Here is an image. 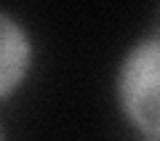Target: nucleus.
Listing matches in <instances>:
<instances>
[{"label": "nucleus", "instance_id": "obj_1", "mask_svg": "<svg viewBox=\"0 0 160 141\" xmlns=\"http://www.w3.org/2000/svg\"><path fill=\"white\" fill-rule=\"evenodd\" d=\"M118 101L144 136L160 139V37L142 40L123 59Z\"/></svg>", "mask_w": 160, "mask_h": 141}, {"label": "nucleus", "instance_id": "obj_2", "mask_svg": "<svg viewBox=\"0 0 160 141\" xmlns=\"http://www.w3.org/2000/svg\"><path fill=\"white\" fill-rule=\"evenodd\" d=\"M32 59L27 32L8 13L0 16V96L8 99L19 83L24 80Z\"/></svg>", "mask_w": 160, "mask_h": 141}]
</instances>
